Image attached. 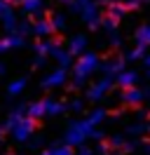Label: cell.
Segmentation results:
<instances>
[{
  "label": "cell",
  "instance_id": "obj_4",
  "mask_svg": "<svg viewBox=\"0 0 150 155\" xmlns=\"http://www.w3.org/2000/svg\"><path fill=\"white\" fill-rule=\"evenodd\" d=\"M150 97V89H141V87H131V89H122L120 101L124 106H139L143 99Z\"/></svg>",
  "mask_w": 150,
  "mask_h": 155
},
{
  "label": "cell",
  "instance_id": "obj_24",
  "mask_svg": "<svg viewBox=\"0 0 150 155\" xmlns=\"http://www.w3.org/2000/svg\"><path fill=\"white\" fill-rule=\"evenodd\" d=\"M117 24H120V21L110 19V17H103V21H101V28L106 31L108 35H110V33H115V31H117Z\"/></svg>",
  "mask_w": 150,
  "mask_h": 155
},
{
  "label": "cell",
  "instance_id": "obj_32",
  "mask_svg": "<svg viewBox=\"0 0 150 155\" xmlns=\"http://www.w3.org/2000/svg\"><path fill=\"white\" fill-rule=\"evenodd\" d=\"M96 155H110V143L101 141V143L96 146Z\"/></svg>",
  "mask_w": 150,
  "mask_h": 155
},
{
  "label": "cell",
  "instance_id": "obj_19",
  "mask_svg": "<svg viewBox=\"0 0 150 155\" xmlns=\"http://www.w3.org/2000/svg\"><path fill=\"white\" fill-rule=\"evenodd\" d=\"M145 45H136V47L131 49V52H127V57H124V61H139V59H145Z\"/></svg>",
  "mask_w": 150,
  "mask_h": 155
},
{
  "label": "cell",
  "instance_id": "obj_39",
  "mask_svg": "<svg viewBox=\"0 0 150 155\" xmlns=\"http://www.w3.org/2000/svg\"><path fill=\"white\" fill-rule=\"evenodd\" d=\"M75 155H92V150L89 148H80V153H75Z\"/></svg>",
  "mask_w": 150,
  "mask_h": 155
},
{
  "label": "cell",
  "instance_id": "obj_30",
  "mask_svg": "<svg viewBox=\"0 0 150 155\" xmlns=\"http://www.w3.org/2000/svg\"><path fill=\"white\" fill-rule=\"evenodd\" d=\"M35 54L38 57H49V49H47V45H45V40H42V42H35Z\"/></svg>",
  "mask_w": 150,
  "mask_h": 155
},
{
  "label": "cell",
  "instance_id": "obj_27",
  "mask_svg": "<svg viewBox=\"0 0 150 155\" xmlns=\"http://www.w3.org/2000/svg\"><path fill=\"white\" fill-rule=\"evenodd\" d=\"M52 155H75V153L70 150V146L61 143V146H54V148H52Z\"/></svg>",
  "mask_w": 150,
  "mask_h": 155
},
{
  "label": "cell",
  "instance_id": "obj_33",
  "mask_svg": "<svg viewBox=\"0 0 150 155\" xmlns=\"http://www.w3.org/2000/svg\"><path fill=\"white\" fill-rule=\"evenodd\" d=\"M139 146H141V141H127L124 148H122V153H131V150H136Z\"/></svg>",
  "mask_w": 150,
  "mask_h": 155
},
{
  "label": "cell",
  "instance_id": "obj_26",
  "mask_svg": "<svg viewBox=\"0 0 150 155\" xmlns=\"http://www.w3.org/2000/svg\"><path fill=\"white\" fill-rule=\"evenodd\" d=\"M127 134H131V136L145 134V122H134V125H129L127 127Z\"/></svg>",
  "mask_w": 150,
  "mask_h": 155
},
{
  "label": "cell",
  "instance_id": "obj_9",
  "mask_svg": "<svg viewBox=\"0 0 150 155\" xmlns=\"http://www.w3.org/2000/svg\"><path fill=\"white\" fill-rule=\"evenodd\" d=\"M115 80H117V85H120L122 89H131V87H136V85H139V73H136V71H131V68H127V71H122L120 75L115 78Z\"/></svg>",
  "mask_w": 150,
  "mask_h": 155
},
{
  "label": "cell",
  "instance_id": "obj_31",
  "mask_svg": "<svg viewBox=\"0 0 150 155\" xmlns=\"http://www.w3.org/2000/svg\"><path fill=\"white\" fill-rule=\"evenodd\" d=\"M124 143H127V141H124V136H120V134H115V136L110 139V146H112V148H120V150H122V148H124Z\"/></svg>",
  "mask_w": 150,
  "mask_h": 155
},
{
  "label": "cell",
  "instance_id": "obj_23",
  "mask_svg": "<svg viewBox=\"0 0 150 155\" xmlns=\"http://www.w3.org/2000/svg\"><path fill=\"white\" fill-rule=\"evenodd\" d=\"M92 2H94V0H70V10L77 12V14H82V12L92 5Z\"/></svg>",
  "mask_w": 150,
  "mask_h": 155
},
{
  "label": "cell",
  "instance_id": "obj_44",
  "mask_svg": "<svg viewBox=\"0 0 150 155\" xmlns=\"http://www.w3.org/2000/svg\"><path fill=\"white\" fill-rule=\"evenodd\" d=\"M61 2H68V5H70V0H61Z\"/></svg>",
  "mask_w": 150,
  "mask_h": 155
},
{
  "label": "cell",
  "instance_id": "obj_45",
  "mask_svg": "<svg viewBox=\"0 0 150 155\" xmlns=\"http://www.w3.org/2000/svg\"><path fill=\"white\" fill-rule=\"evenodd\" d=\"M148 78H150V71H148Z\"/></svg>",
  "mask_w": 150,
  "mask_h": 155
},
{
  "label": "cell",
  "instance_id": "obj_18",
  "mask_svg": "<svg viewBox=\"0 0 150 155\" xmlns=\"http://www.w3.org/2000/svg\"><path fill=\"white\" fill-rule=\"evenodd\" d=\"M134 38H136L139 45H145V47H148V45H150V26H141V28H136Z\"/></svg>",
  "mask_w": 150,
  "mask_h": 155
},
{
  "label": "cell",
  "instance_id": "obj_21",
  "mask_svg": "<svg viewBox=\"0 0 150 155\" xmlns=\"http://www.w3.org/2000/svg\"><path fill=\"white\" fill-rule=\"evenodd\" d=\"M7 45H9V49H19L26 45V38H21L19 33H12V35H7Z\"/></svg>",
  "mask_w": 150,
  "mask_h": 155
},
{
  "label": "cell",
  "instance_id": "obj_43",
  "mask_svg": "<svg viewBox=\"0 0 150 155\" xmlns=\"http://www.w3.org/2000/svg\"><path fill=\"white\" fill-rule=\"evenodd\" d=\"M40 155H52V150H42V153H40Z\"/></svg>",
  "mask_w": 150,
  "mask_h": 155
},
{
  "label": "cell",
  "instance_id": "obj_3",
  "mask_svg": "<svg viewBox=\"0 0 150 155\" xmlns=\"http://www.w3.org/2000/svg\"><path fill=\"white\" fill-rule=\"evenodd\" d=\"M33 132H35V120L24 117V120L12 129V136H14L17 141H21V143H28V141L33 139Z\"/></svg>",
  "mask_w": 150,
  "mask_h": 155
},
{
  "label": "cell",
  "instance_id": "obj_40",
  "mask_svg": "<svg viewBox=\"0 0 150 155\" xmlns=\"http://www.w3.org/2000/svg\"><path fill=\"white\" fill-rule=\"evenodd\" d=\"M143 64H145V68L150 71V54H145V59H143Z\"/></svg>",
  "mask_w": 150,
  "mask_h": 155
},
{
  "label": "cell",
  "instance_id": "obj_2",
  "mask_svg": "<svg viewBox=\"0 0 150 155\" xmlns=\"http://www.w3.org/2000/svg\"><path fill=\"white\" fill-rule=\"evenodd\" d=\"M68 82V68H54L42 78V89H54V87H64Z\"/></svg>",
  "mask_w": 150,
  "mask_h": 155
},
{
  "label": "cell",
  "instance_id": "obj_15",
  "mask_svg": "<svg viewBox=\"0 0 150 155\" xmlns=\"http://www.w3.org/2000/svg\"><path fill=\"white\" fill-rule=\"evenodd\" d=\"M2 26H5V31H7V35H12V33H17L19 28V19L14 17V12L9 10L5 17H2Z\"/></svg>",
  "mask_w": 150,
  "mask_h": 155
},
{
  "label": "cell",
  "instance_id": "obj_25",
  "mask_svg": "<svg viewBox=\"0 0 150 155\" xmlns=\"http://www.w3.org/2000/svg\"><path fill=\"white\" fill-rule=\"evenodd\" d=\"M17 33L21 35V38H26L28 33H33V21H28V19L19 21V28H17Z\"/></svg>",
  "mask_w": 150,
  "mask_h": 155
},
{
  "label": "cell",
  "instance_id": "obj_36",
  "mask_svg": "<svg viewBox=\"0 0 150 155\" xmlns=\"http://www.w3.org/2000/svg\"><path fill=\"white\" fill-rule=\"evenodd\" d=\"M9 52V45H7V38H0V54Z\"/></svg>",
  "mask_w": 150,
  "mask_h": 155
},
{
  "label": "cell",
  "instance_id": "obj_1",
  "mask_svg": "<svg viewBox=\"0 0 150 155\" xmlns=\"http://www.w3.org/2000/svg\"><path fill=\"white\" fill-rule=\"evenodd\" d=\"M73 68H75V75L89 78L94 71H99V68H101V59H99V54H94V52H84L82 57L75 61Z\"/></svg>",
  "mask_w": 150,
  "mask_h": 155
},
{
  "label": "cell",
  "instance_id": "obj_37",
  "mask_svg": "<svg viewBox=\"0 0 150 155\" xmlns=\"http://www.w3.org/2000/svg\"><path fill=\"white\" fill-rule=\"evenodd\" d=\"M45 61H47V57H35V59H33V68H40Z\"/></svg>",
  "mask_w": 150,
  "mask_h": 155
},
{
  "label": "cell",
  "instance_id": "obj_20",
  "mask_svg": "<svg viewBox=\"0 0 150 155\" xmlns=\"http://www.w3.org/2000/svg\"><path fill=\"white\" fill-rule=\"evenodd\" d=\"M106 115H108V113H106L103 108H94L92 113H89V117H87V120H89V122H92L94 127H99V125L103 122V120H106Z\"/></svg>",
  "mask_w": 150,
  "mask_h": 155
},
{
  "label": "cell",
  "instance_id": "obj_12",
  "mask_svg": "<svg viewBox=\"0 0 150 155\" xmlns=\"http://www.w3.org/2000/svg\"><path fill=\"white\" fill-rule=\"evenodd\" d=\"M33 33H35L38 38H47V35L54 33V26H52L49 19H38L35 24H33Z\"/></svg>",
  "mask_w": 150,
  "mask_h": 155
},
{
  "label": "cell",
  "instance_id": "obj_11",
  "mask_svg": "<svg viewBox=\"0 0 150 155\" xmlns=\"http://www.w3.org/2000/svg\"><path fill=\"white\" fill-rule=\"evenodd\" d=\"M52 59L59 64V68H70V66H73V54H70V52H68L64 45H61L59 49H54V52H52Z\"/></svg>",
  "mask_w": 150,
  "mask_h": 155
},
{
  "label": "cell",
  "instance_id": "obj_38",
  "mask_svg": "<svg viewBox=\"0 0 150 155\" xmlns=\"http://www.w3.org/2000/svg\"><path fill=\"white\" fill-rule=\"evenodd\" d=\"M141 148H143L145 153H150V139H148V141H141Z\"/></svg>",
  "mask_w": 150,
  "mask_h": 155
},
{
  "label": "cell",
  "instance_id": "obj_6",
  "mask_svg": "<svg viewBox=\"0 0 150 155\" xmlns=\"http://www.w3.org/2000/svg\"><path fill=\"white\" fill-rule=\"evenodd\" d=\"M82 17V21L89 26V28H96V26H101V21H103V17H101V7L96 5V2H92L87 10L80 14Z\"/></svg>",
  "mask_w": 150,
  "mask_h": 155
},
{
  "label": "cell",
  "instance_id": "obj_8",
  "mask_svg": "<svg viewBox=\"0 0 150 155\" xmlns=\"http://www.w3.org/2000/svg\"><path fill=\"white\" fill-rule=\"evenodd\" d=\"M87 45H89V38H87L84 33H77V35H73V38L68 40V52H70L73 57H82Z\"/></svg>",
  "mask_w": 150,
  "mask_h": 155
},
{
  "label": "cell",
  "instance_id": "obj_28",
  "mask_svg": "<svg viewBox=\"0 0 150 155\" xmlns=\"http://www.w3.org/2000/svg\"><path fill=\"white\" fill-rule=\"evenodd\" d=\"M84 85H87V78L73 75V80H70V89H84Z\"/></svg>",
  "mask_w": 150,
  "mask_h": 155
},
{
  "label": "cell",
  "instance_id": "obj_29",
  "mask_svg": "<svg viewBox=\"0 0 150 155\" xmlns=\"http://www.w3.org/2000/svg\"><path fill=\"white\" fill-rule=\"evenodd\" d=\"M68 108H70L73 113H82V110H84V101H82V99H73V101L68 104Z\"/></svg>",
  "mask_w": 150,
  "mask_h": 155
},
{
  "label": "cell",
  "instance_id": "obj_41",
  "mask_svg": "<svg viewBox=\"0 0 150 155\" xmlns=\"http://www.w3.org/2000/svg\"><path fill=\"white\" fill-rule=\"evenodd\" d=\"M5 73H7V66H5L2 61H0V75H5Z\"/></svg>",
  "mask_w": 150,
  "mask_h": 155
},
{
  "label": "cell",
  "instance_id": "obj_16",
  "mask_svg": "<svg viewBox=\"0 0 150 155\" xmlns=\"http://www.w3.org/2000/svg\"><path fill=\"white\" fill-rule=\"evenodd\" d=\"M124 14H127V7H124V2H110V5H108V17H110V19L120 21Z\"/></svg>",
  "mask_w": 150,
  "mask_h": 155
},
{
  "label": "cell",
  "instance_id": "obj_7",
  "mask_svg": "<svg viewBox=\"0 0 150 155\" xmlns=\"http://www.w3.org/2000/svg\"><path fill=\"white\" fill-rule=\"evenodd\" d=\"M99 71H103L106 73V78H117L122 73V71H127L124 68V59H106V61H101V68Z\"/></svg>",
  "mask_w": 150,
  "mask_h": 155
},
{
  "label": "cell",
  "instance_id": "obj_34",
  "mask_svg": "<svg viewBox=\"0 0 150 155\" xmlns=\"http://www.w3.org/2000/svg\"><path fill=\"white\" fill-rule=\"evenodd\" d=\"M108 40H110V45H112V47H117V45H122V38L117 35V31H115V33H110V35H108Z\"/></svg>",
  "mask_w": 150,
  "mask_h": 155
},
{
  "label": "cell",
  "instance_id": "obj_35",
  "mask_svg": "<svg viewBox=\"0 0 150 155\" xmlns=\"http://www.w3.org/2000/svg\"><path fill=\"white\" fill-rule=\"evenodd\" d=\"M7 12H9V2H7V0H0V19H2Z\"/></svg>",
  "mask_w": 150,
  "mask_h": 155
},
{
  "label": "cell",
  "instance_id": "obj_5",
  "mask_svg": "<svg viewBox=\"0 0 150 155\" xmlns=\"http://www.w3.org/2000/svg\"><path fill=\"white\" fill-rule=\"evenodd\" d=\"M110 87H112V78H103V80H99V82H94L92 87L87 89V99L89 101H101L108 92H110Z\"/></svg>",
  "mask_w": 150,
  "mask_h": 155
},
{
  "label": "cell",
  "instance_id": "obj_22",
  "mask_svg": "<svg viewBox=\"0 0 150 155\" xmlns=\"http://www.w3.org/2000/svg\"><path fill=\"white\" fill-rule=\"evenodd\" d=\"M49 21H52L54 31H64V28H66V17L61 14V12H54V14L49 17Z\"/></svg>",
  "mask_w": 150,
  "mask_h": 155
},
{
  "label": "cell",
  "instance_id": "obj_14",
  "mask_svg": "<svg viewBox=\"0 0 150 155\" xmlns=\"http://www.w3.org/2000/svg\"><path fill=\"white\" fill-rule=\"evenodd\" d=\"M26 85H28V78H17V80H12L7 85V94L9 97H19L26 89Z\"/></svg>",
  "mask_w": 150,
  "mask_h": 155
},
{
  "label": "cell",
  "instance_id": "obj_13",
  "mask_svg": "<svg viewBox=\"0 0 150 155\" xmlns=\"http://www.w3.org/2000/svg\"><path fill=\"white\" fill-rule=\"evenodd\" d=\"M42 10H45V2H42V0H26V2L21 5V12H24L26 17L42 14Z\"/></svg>",
  "mask_w": 150,
  "mask_h": 155
},
{
  "label": "cell",
  "instance_id": "obj_42",
  "mask_svg": "<svg viewBox=\"0 0 150 155\" xmlns=\"http://www.w3.org/2000/svg\"><path fill=\"white\" fill-rule=\"evenodd\" d=\"M2 139H5V127L0 125V143H2Z\"/></svg>",
  "mask_w": 150,
  "mask_h": 155
},
{
  "label": "cell",
  "instance_id": "obj_10",
  "mask_svg": "<svg viewBox=\"0 0 150 155\" xmlns=\"http://www.w3.org/2000/svg\"><path fill=\"white\" fill-rule=\"evenodd\" d=\"M42 104H45V115H52V117H59V115H64L66 110H68V104L56 101V99H45Z\"/></svg>",
  "mask_w": 150,
  "mask_h": 155
},
{
  "label": "cell",
  "instance_id": "obj_17",
  "mask_svg": "<svg viewBox=\"0 0 150 155\" xmlns=\"http://www.w3.org/2000/svg\"><path fill=\"white\" fill-rule=\"evenodd\" d=\"M28 117H31V120H40V117H45V104H42V101H33V104H28Z\"/></svg>",
  "mask_w": 150,
  "mask_h": 155
}]
</instances>
